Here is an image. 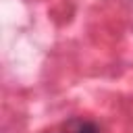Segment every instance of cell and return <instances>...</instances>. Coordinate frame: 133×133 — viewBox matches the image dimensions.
Returning <instances> with one entry per match:
<instances>
[{
    "mask_svg": "<svg viewBox=\"0 0 133 133\" xmlns=\"http://www.w3.org/2000/svg\"><path fill=\"white\" fill-rule=\"evenodd\" d=\"M64 133H100V129L87 118H73L64 125Z\"/></svg>",
    "mask_w": 133,
    "mask_h": 133,
    "instance_id": "6da1fadb",
    "label": "cell"
}]
</instances>
